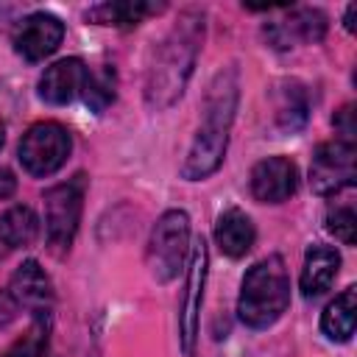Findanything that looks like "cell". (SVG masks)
<instances>
[{"instance_id": "6da1fadb", "label": "cell", "mask_w": 357, "mask_h": 357, "mask_svg": "<svg viewBox=\"0 0 357 357\" xmlns=\"http://www.w3.org/2000/svg\"><path fill=\"white\" fill-rule=\"evenodd\" d=\"M204 42V14L201 11H184L167 39L159 45L148 78H145V103L151 109H167L176 103L187 86V78L192 75L198 50Z\"/></svg>"}, {"instance_id": "7a4b0ae2", "label": "cell", "mask_w": 357, "mask_h": 357, "mask_svg": "<svg viewBox=\"0 0 357 357\" xmlns=\"http://www.w3.org/2000/svg\"><path fill=\"white\" fill-rule=\"evenodd\" d=\"M237 98H240L237 70L234 67L220 70L204 100V123L181 165V176L187 181H201L220 167L226 156V145H229V128L237 112Z\"/></svg>"}, {"instance_id": "3957f363", "label": "cell", "mask_w": 357, "mask_h": 357, "mask_svg": "<svg viewBox=\"0 0 357 357\" xmlns=\"http://www.w3.org/2000/svg\"><path fill=\"white\" fill-rule=\"evenodd\" d=\"M287 304H290V276L279 254H271L259 259L254 268H248L237 298V315L245 326L268 329L282 318Z\"/></svg>"}, {"instance_id": "277c9868", "label": "cell", "mask_w": 357, "mask_h": 357, "mask_svg": "<svg viewBox=\"0 0 357 357\" xmlns=\"http://www.w3.org/2000/svg\"><path fill=\"white\" fill-rule=\"evenodd\" d=\"M190 251V215L184 209H167L148 240V268L156 282H170L178 276Z\"/></svg>"}, {"instance_id": "5b68a950", "label": "cell", "mask_w": 357, "mask_h": 357, "mask_svg": "<svg viewBox=\"0 0 357 357\" xmlns=\"http://www.w3.org/2000/svg\"><path fill=\"white\" fill-rule=\"evenodd\" d=\"M70 148H73V139L67 128L53 120H45V123L31 126L22 134L17 153H20L22 167L31 176H50L67 162Z\"/></svg>"}, {"instance_id": "8992f818", "label": "cell", "mask_w": 357, "mask_h": 357, "mask_svg": "<svg viewBox=\"0 0 357 357\" xmlns=\"http://www.w3.org/2000/svg\"><path fill=\"white\" fill-rule=\"evenodd\" d=\"M81 206H84V176H75L45 192V231H47V245L53 251L70 248L81 223Z\"/></svg>"}, {"instance_id": "52a82bcc", "label": "cell", "mask_w": 357, "mask_h": 357, "mask_svg": "<svg viewBox=\"0 0 357 357\" xmlns=\"http://www.w3.org/2000/svg\"><path fill=\"white\" fill-rule=\"evenodd\" d=\"M354 142L349 139H332L318 145V151L312 153V165H310V184L318 195H337L340 190L354 184Z\"/></svg>"}, {"instance_id": "ba28073f", "label": "cell", "mask_w": 357, "mask_h": 357, "mask_svg": "<svg viewBox=\"0 0 357 357\" xmlns=\"http://www.w3.org/2000/svg\"><path fill=\"white\" fill-rule=\"evenodd\" d=\"M206 268H209V248L204 237H195L190 245V271H187V290H184V304L178 315V335H181V349L184 354H192L195 337H198V312L204 301V284H206Z\"/></svg>"}, {"instance_id": "9c48e42d", "label": "cell", "mask_w": 357, "mask_h": 357, "mask_svg": "<svg viewBox=\"0 0 357 357\" xmlns=\"http://www.w3.org/2000/svg\"><path fill=\"white\" fill-rule=\"evenodd\" d=\"M64 39V25L59 17L47 14V11H33L25 20L17 22L11 42L14 50L25 59V61H42L47 59Z\"/></svg>"}, {"instance_id": "30bf717a", "label": "cell", "mask_w": 357, "mask_h": 357, "mask_svg": "<svg viewBox=\"0 0 357 357\" xmlns=\"http://www.w3.org/2000/svg\"><path fill=\"white\" fill-rule=\"evenodd\" d=\"M298 187V167L287 156H268L251 170V195L262 204H282Z\"/></svg>"}, {"instance_id": "8fae6325", "label": "cell", "mask_w": 357, "mask_h": 357, "mask_svg": "<svg viewBox=\"0 0 357 357\" xmlns=\"http://www.w3.org/2000/svg\"><path fill=\"white\" fill-rule=\"evenodd\" d=\"M8 293L17 301V307L33 312L39 321L47 318V312L53 307V284H50V276L45 273V268L36 259H25L14 271L11 284H8Z\"/></svg>"}, {"instance_id": "7c38bea8", "label": "cell", "mask_w": 357, "mask_h": 357, "mask_svg": "<svg viewBox=\"0 0 357 357\" xmlns=\"http://www.w3.org/2000/svg\"><path fill=\"white\" fill-rule=\"evenodd\" d=\"M86 64L81 59H61L56 64H50L42 78H39V98L45 103H53V106H64V103H73L78 95H84V86H86Z\"/></svg>"}, {"instance_id": "4fadbf2b", "label": "cell", "mask_w": 357, "mask_h": 357, "mask_svg": "<svg viewBox=\"0 0 357 357\" xmlns=\"http://www.w3.org/2000/svg\"><path fill=\"white\" fill-rule=\"evenodd\" d=\"M326 33V17L318 8H293L284 14L282 22H271L265 36L273 47H293L298 42H321Z\"/></svg>"}, {"instance_id": "5bb4252c", "label": "cell", "mask_w": 357, "mask_h": 357, "mask_svg": "<svg viewBox=\"0 0 357 357\" xmlns=\"http://www.w3.org/2000/svg\"><path fill=\"white\" fill-rule=\"evenodd\" d=\"M337 268H340V254L329 245H312L307 254H304V268H301V293L307 298L312 296H321L332 287L335 276H337Z\"/></svg>"}, {"instance_id": "9a60e30c", "label": "cell", "mask_w": 357, "mask_h": 357, "mask_svg": "<svg viewBox=\"0 0 357 357\" xmlns=\"http://www.w3.org/2000/svg\"><path fill=\"white\" fill-rule=\"evenodd\" d=\"M254 237H257L254 223L243 209L231 206V209L220 212V218L215 223V240H218L223 254H229L231 259L245 257L251 251V245H254Z\"/></svg>"}, {"instance_id": "2e32d148", "label": "cell", "mask_w": 357, "mask_h": 357, "mask_svg": "<svg viewBox=\"0 0 357 357\" xmlns=\"http://www.w3.org/2000/svg\"><path fill=\"white\" fill-rule=\"evenodd\" d=\"M357 326V290L346 287L321 315V329L329 340H349Z\"/></svg>"}, {"instance_id": "e0dca14e", "label": "cell", "mask_w": 357, "mask_h": 357, "mask_svg": "<svg viewBox=\"0 0 357 357\" xmlns=\"http://www.w3.org/2000/svg\"><path fill=\"white\" fill-rule=\"evenodd\" d=\"M162 11V3H142V0H123V3H100L89 8V20H98L100 25H117V28H131L142 22L148 14Z\"/></svg>"}, {"instance_id": "ac0fdd59", "label": "cell", "mask_w": 357, "mask_h": 357, "mask_svg": "<svg viewBox=\"0 0 357 357\" xmlns=\"http://www.w3.org/2000/svg\"><path fill=\"white\" fill-rule=\"evenodd\" d=\"M39 234V218L33 215L31 206H11L0 218V240L8 248H25L36 240Z\"/></svg>"}, {"instance_id": "d6986e66", "label": "cell", "mask_w": 357, "mask_h": 357, "mask_svg": "<svg viewBox=\"0 0 357 357\" xmlns=\"http://www.w3.org/2000/svg\"><path fill=\"white\" fill-rule=\"evenodd\" d=\"M307 95H304V86H298L296 81L284 84V92H282V100H279V109H276V117H279V126L284 131H296L304 126L307 120Z\"/></svg>"}, {"instance_id": "ffe728a7", "label": "cell", "mask_w": 357, "mask_h": 357, "mask_svg": "<svg viewBox=\"0 0 357 357\" xmlns=\"http://www.w3.org/2000/svg\"><path fill=\"white\" fill-rule=\"evenodd\" d=\"M114 73L109 67L98 70V73H89L86 75V86H84V100L92 112H103L112 100H114Z\"/></svg>"}, {"instance_id": "44dd1931", "label": "cell", "mask_w": 357, "mask_h": 357, "mask_svg": "<svg viewBox=\"0 0 357 357\" xmlns=\"http://www.w3.org/2000/svg\"><path fill=\"white\" fill-rule=\"evenodd\" d=\"M326 229L343 245H351L354 243V237H357V215H354L351 201H340V204H332L329 206V212H326Z\"/></svg>"}, {"instance_id": "7402d4cb", "label": "cell", "mask_w": 357, "mask_h": 357, "mask_svg": "<svg viewBox=\"0 0 357 357\" xmlns=\"http://www.w3.org/2000/svg\"><path fill=\"white\" fill-rule=\"evenodd\" d=\"M8 357H56V354L50 351L45 326L36 324L28 335H22V337L8 349Z\"/></svg>"}, {"instance_id": "603a6c76", "label": "cell", "mask_w": 357, "mask_h": 357, "mask_svg": "<svg viewBox=\"0 0 357 357\" xmlns=\"http://www.w3.org/2000/svg\"><path fill=\"white\" fill-rule=\"evenodd\" d=\"M335 128L340 131V139L354 142V106H343L335 114Z\"/></svg>"}, {"instance_id": "cb8c5ba5", "label": "cell", "mask_w": 357, "mask_h": 357, "mask_svg": "<svg viewBox=\"0 0 357 357\" xmlns=\"http://www.w3.org/2000/svg\"><path fill=\"white\" fill-rule=\"evenodd\" d=\"M17 315V301L11 298L8 290H0V326H8Z\"/></svg>"}, {"instance_id": "d4e9b609", "label": "cell", "mask_w": 357, "mask_h": 357, "mask_svg": "<svg viewBox=\"0 0 357 357\" xmlns=\"http://www.w3.org/2000/svg\"><path fill=\"white\" fill-rule=\"evenodd\" d=\"M14 190H17V178H14V173L6 170V167H0V201L11 198Z\"/></svg>"}, {"instance_id": "484cf974", "label": "cell", "mask_w": 357, "mask_h": 357, "mask_svg": "<svg viewBox=\"0 0 357 357\" xmlns=\"http://www.w3.org/2000/svg\"><path fill=\"white\" fill-rule=\"evenodd\" d=\"M354 14H357V6L351 3V6L346 8V31H354Z\"/></svg>"}, {"instance_id": "4316f807", "label": "cell", "mask_w": 357, "mask_h": 357, "mask_svg": "<svg viewBox=\"0 0 357 357\" xmlns=\"http://www.w3.org/2000/svg\"><path fill=\"white\" fill-rule=\"evenodd\" d=\"M6 248H8V245H6L3 240H0V259H3V254H6Z\"/></svg>"}, {"instance_id": "83f0119b", "label": "cell", "mask_w": 357, "mask_h": 357, "mask_svg": "<svg viewBox=\"0 0 357 357\" xmlns=\"http://www.w3.org/2000/svg\"><path fill=\"white\" fill-rule=\"evenodd\" d=\"M3 139H6V128H3V123H0V145H3Z\"/></svg>"}]
</instances>
